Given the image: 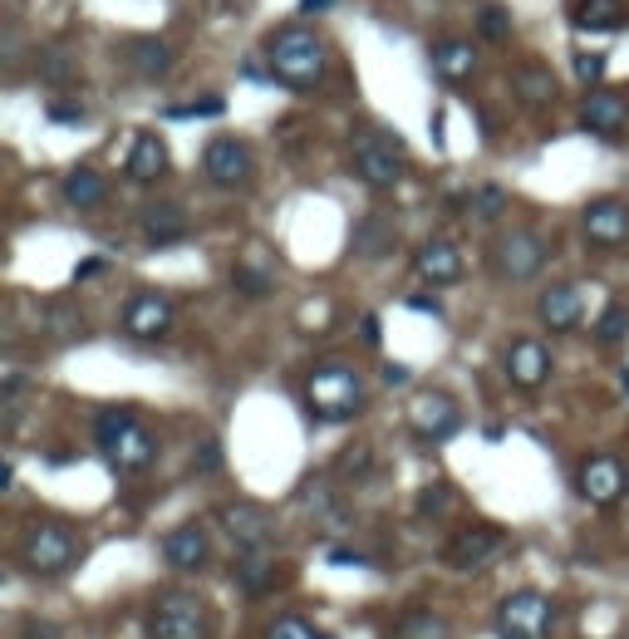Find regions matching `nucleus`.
I'll list each match as a JSON object with an SVG mask.
<instances>
[{"label":"nucleus","mask_w":629,"mask_h":639,"mask_svg":"<svg viewBox=\"0 0 629 639\" xmlns=\"http://www.w3.org/2000/svg\"><path fill=\"white\" fill-rule=\"evenodd\" d=\"M266 59H271L276 84H286V89H315V84L325 79V69H330L325 40H320L315 30H305V25L276 30L271 45H266Z\"/></svg>","instance_id":"1"},{"label":"nucleus","mask_w":629,"mask_h":639,"mask_svg":"<svg viewBox=\"0 0 629 639\" xmlns=\"http://www.w3.org/2000/svg\"><path fill=\"white\" fill-rule=\"evenodd\" d=\"M94 443H99L104 463L118 467V472H143L153 463V453H158L153 428L138 413H128V408H104L94 418Z\"/></svg>","instance_id":"2"},{"label":"nucleus","mask_w":629,"mask_h":639,"mask_svg":"<svg viewBox=\"0 0 629 639\" xmlns=\"http://www.w3.org/2000/svg\"><path fill=\"white\" fill-rule=\"evenodd\" d=\"M79 551H84V541H79V531L64 522H30L20 531V566L30 571V576H59V571H69L74 561H79Z\"/></svg>","instance_id":"3"},{"label":"nucleus","mask_w":629,"mask_h":639,"mask_svg":"<svg viewBox=\"0 0 629 639\" xmlns=\"http://www.w3.org/2000/svg\"><path fill=\"white\" fill-rule=\"evenodd\" d=\"M305 404L325 423H344V418H354L364 408V379L349 364H320L305 379Z\"/></svg>","instance_id":"4"},{"label":"nucleus","mask_w":629,"mask_h":639,"mask_svg":"<svg viewBox=\"0 0 629 639\" xmlns=\"http://www.w3.org/2000/svg\"><path fill=\"white\" fill-rule=\"evenodd\" d=\"M148 639H212V610L192 590H163L148 610Z\"/></svg>","instance_id":"5"},{"label":"nucleus","mask_w":629,"mask_h":639,"mask_svg":"<svg viewBox=\"0 0 629 639\" xmlns=\"http://www.w3.org/2000/svg\"><path fill=\"white\" fill-rule=\"evenodd\" d=\"M487 266L502 276V281H536V271L546 266V241L526 227H512V232H497L492 246H487Z\"/></svg>","instance_id":"6"},{"label":"nucleus","mask_w":629,"mask_h":639,"mask_svg":"<svg viewBox=\"0 0 629 639\" xmlns=\"http://www.w3.org/2000/svg\"><path fill=\"white\" fill-rule=\"evenodd\" d=\"M556 625V605L541 590H512L497 605V635L502 639H546Z\"/></svg>","instance_id":"7"},{"label":"nucleus","mask_w":629,"mask_h":639,"mask_svg":"<svg viewBox=\"0 0 629 639\" xmlns=\"http://www.w3.org/2000/svg\"><path fill=\"white\" fill-rule=\"evenodd\" d=\"M354 168L359 177L369 182V187H394L403 177V143L399 138H389V133H379V128H364V133H354Z\"/></svg>","instance_id":"8"},{"label":"nucleus","mask_w":629,"mask_h":639,"mask_svg":"<svg viewBox=\"0 0 629 639\" xmlns=\"http://www.w3.org/2000/svg\"><path fill=\"white\" fill-rule=\"evenodd\" d=\"M217 522H222V531L231 536V546H236L241 556H266L271 541H276L271 512L256 507V502H227V507H217Z\"/></svg>","instance_id":"9"},{"label":"nucleus","mask_w":629,"mask_h":639,"mask_svg":"<svg viewBox=\"0 0 629 639\" xmlns=\"http://www.w3.org/2000/svg\"><path fill=\"white\" fill-rule=\"evenodd\" d=\"M502 546H507V536L497 531V526H462L448 536V546H443V561L462 571V576H472V571H487L497 556H502Z\"/></svg>","instance_id":"10"},{"label":"nucleus","mask_w":629,"mask_h":639,"mask_svg":"<svg viewBox=\"0 0 629 639\" xmlns=\"http://www.w3.org/2000/svg\"><path fill=\"white\" fill-rule=\"evenodd\" d=\"M575 487H580L585 502H595V507H615V502L629 492V472H625V463L610 458V453H590L585 463L575 467Z\"/></svg>","instance_id":"11"},{"label":"nucleus","mask_w":629,"mask_h":639,"mask_svg":"<svg viewBox=\"0 0 629 639\" xmlns=\"http://www.w3.org/2000/svg\"><path fill=\"white\" fill-rule=\"evenodd\" d=\"M118 320H123V330L133 340H158L172 325V300L158 291H138V295H128V305H123Z\"/></svg>","instance_id":"12"},{"label":"nucleus","mask_w":629,"mask_h":639,"mask_svg":"<svg viewBox=\"0 0 629 639\" xmlns=\"http://www.w3.org/2000/svg\"><path fill=\"white\" fill-rule=\"evenodd\" d=\"M580 232L590 246H625L629 241V207L615 197H600L580 212Z\"/></svg>","instance_id":"13"},{"label":"nucleus","mask_w":629,"mask_h":639,"mask_svg":"<svg viewBox=\"0 0 629 639\" xmlns=\"http://www.w3.org/2000/svg\"><path fill=\"white\" fill-rule=\"evenodd\" d=\"M163 561L172 571H202L212 561V536L202 522H182L163 536Z\"/></svg>","instance_id":"14"},{"label":"nucleus","mask_w":629,"mask_h":639,"mask_svg":"<svg viewBox=\"0 0 629 639\" xmlns=\"http://www.w3.org/2000/svg\"><path fill=\"white\" fill-rule=\"evenodd\" d=\"M202 168H207V177L217 187H241L251 177V148L241 138H212L202 148Z\"/></svg>","instance_id":"15"},{"label":"nucleus","mask_w":629,"mask_h":639,"mask_svg":"<svg viewBox=\"0 0 629 639\" xmlns=\"http://www.w3.org/2000/svg\"><path fill=\"white\" fill-rule=\"evenodd\" d=\"M408 428L418 438H453L462 428V413L448 394H418L413 408H408Z\"/></svg>","instance_id":"16"},{"label":"nucleus","mask_w":629,"mask_h":639,"mask_svg":"<svg viewBox=\"0 0 629 639\" xmlns=\"http://www.w3.org/2000/svg\"><path fill=\"white\" fill-rule=\"evenodd\" d=\"M413 271H418L423 281H433V286H458V281H462V251L453 246V241L433 236V241H423V246H418Z\"/></svg>","instance_id":"17"},{"label":"nucleus","mask_w":629,"mask_h":639,"mask_svg":"<svg viewBox=\"0 0 629 639\" xmlns=\"http://www.w3.org/2000/svg\"><path fill=\"white\" fill-rule=\"evenodd\" d=\"M546 374H551V349L541 345V340H516L507 349V379H512L516 389H541L546 384Z\"/></svg>","instance_id":"18"},{"label":"nucleus","mask_w":629,"mask_h":639,"mask_svg":"<svg viewBox=\"0 0 629 639\" xmlns=\"http://www.w3.org/2000/svg\"><path fill=\"white\" fill-rule=\"evenodd\" d=\"M349 246H354V256L379 261V256H389V251L399 246V222H394L389 212H369V217H359V222H354Z\"/></svg>","instance_id":"19"},{"label":"nucleus","mask_w":629,"mask_h":639,"mask_svg":"<svg viewBox=\"0 0 629 639\" xmlns=\"http://www.w3.org/2000/svg\"><path fill=\"white\" fill-rule=\"evenodd\" d=\"M580 291L575 286H546L541 291V300H536V315H541V325L551 330V335H566V330H575L580 325Z\"/></svg>","instance_id":"20"},{"label":"nucleus","mask_w":629,"mask_h":639,"mask_svg":"<svg viewBox=\"0 0 629 639\" xmlns=\"http://www.w3.org/2000/svg\"><path fill=\"white\" fill-rule=\"evenodd\" d=\"M625 118H629V104L625 94H615V89H590L585 104H580V123L590 133H615Z\"/></svg>","instance_id":"21"},{"label":"nucleus","mask_w":629,"mask_h":639,"mask_svg":"<svg viewBox=\"0 0 629 639\" xmlns=\"http://www.w3.org/2000/svg\"><path fill=\"white\" fill-rule=\"evenodd\" d=\"M138 227H143V236H148L153 246H172V241L187 236V217H182V207H172V202H148V207L138 212Z\"/></svg>","instance_id":"22"},{"label":"nucleus","mask_w":629,"mask_h":639,"mask_svg":"<svg viewBox=\"0 0 629 639\" xmlns=\"http://www.w3.org/2000/svg\"><path fill=\"white\" fill-rule=\"evenodd\" d=\"M433 69H438V79H448V84H462V79H472V69H477V50H472V40H438L433 50Z\"/></svg>","instance_id":"23"},{"label":"nucleus","mask_w":629,"mask_h":639,"mask_svg":"<svg viewBox=\"0 0 629 639\" xmlns=\"http://www.w3.org/2000/svg\"><path fill=\"white\" fill-rule=\"evenodd\" d=\"M163 173H168V143L158 133H138L133 153H128V177L133 182H158Z\"/></svg>","instance_id":"24"},{"label":"nucleus","mask_w":629,"mask_h":639,"mask_svg":"<svg viewBox=\"0 0 629 639\" xmlns=\"http://www.w3.org/2000/svg\"><path fill=\"white\" fill-rule=\"evenodd\" d=\"M512 89L521 104H531V109H546L551 99H556V74L546 69V64H521L512 74Z\"/></svg>","instance_id":"25"},{"label":"nucleus","mask_w":629,"mask_h":639,"mask_svg":"<svg viewBox=\"0 0 629 639\" xmlns=\"http://www.w3.org/2000/svg\"><path fill=\"white\" fill-rule=\"evenodd\" d=\"M394 639H453V625L438 615V610H403L399 625H394Z\"/></svg>","instance_id":"26"},{"label":"nucleus","mask_w":629,"mask_h":639,"mask_svg":"<svg viewBox=\"0 0 629 639\" xmlns=\"http://www.w3.org/2000/svg\"><path fill=\"white\" fill-rule=\"evenodd\" d=\"M104 177L94 173V168H74V173L64 177V197H69V207H79V212H94L99 202H104Z\"/></svg>","instance_id":"27"},{"label":"nucleus","mask_w":629,"mask_h":639,"mask_svg":"<svg viewBox=\"0 0 629 639\" xmlns=\"http://www.w3.org/2000/svg\"><path fill=\"white\" fill-rule=\"evenodd\" d=\"M128 59H133V69H138L143 79H158L172 64V50L158 35H138V40H128Z\"/></svg>","instance_id":"28"},{"label":"nucleus","mask_w":629,"mask_h":639,"mask_svg":"<svg viewBox=\"0 0 629 639\" xmlns=\"http://www.w3.org/2000/svg\"><path fill=\"white\" fill-rule=\"evenodd\" d=\"M625 20V5L620 0H580L575 5V25L580 30H615Z\"/></svg>","instance_id":"29"},{"label":"nucleus","mask_w":629,"mask_h":639,"mask_svg":"<svg viewBox=\"0 0 629 639\" xmlns=\"http://www.w3.org/2000/svg\"><path fill=\"white\" fill-rule=\"evenodd\" d=\"M236 585H241L246 595H261V590L276 585V566H271L266 556H241V561H236Z\"/></svg>","instance_id":"30"},{"label":"nucleus","mask_w":629,"mask_h":639,"mask_svg":"<svg viewBox=\"0 0 629 639\" xmlns=\"http://www.w3.org/2000/svg\"><path fill=\"white\" fill-rule=\"evenodd\" d=\"M266 639H330V635L315 630L305 615H276V620L266 625Z\"/></svg>","instance_id":"31"},{"label":"nucleus","mask_w":629,"mask_h":639,"mask_svg":"<svg viewBox=\"0 0 629 639\" xmlns=\"http://www.w3.org/2000/svg\"><path fill=\"white\" fill-rule=\"evenodd\" d=\"M595 335H600L605 345H620V340H629V310L620 305V300H615V305H605V315H600Z\"/></svg>","instance_id":"32"},{"label":"nucleus","mask_w":629,"mask_h":639,"mask_svg":"<svg viewBox=\"0 0 629 639\" xmlns=\"http://www.w3.org/2000/svg\"><path fill=\"white\" fill-rule=\"evenodd\" d=\"M477 20H482V35H487V40H507V35H512V15H507L502 5H482Z\"/></svg>","instance_id":"33"},{"label":"nucleus","mask_w":629,"mask_h":639,"mask_svg":"<svg viewBox=\"0 0 629 639\" xmlns=\"http://www.w3.org/2000/svg\"><path fill=\"white\" fill-rule=\"evenodd\" d=\"M453 507V492L448 487H423L418 492V517H443Z\"/></svg>","instance_id":"34"},{"label":"nucleus","mask_w":629,"mask_h":639,"mask_svg":"<svg viewBox=\"0 0 629 639\" xmlns=\"http://www.w3.org/2000/svg\"><path fill=\"white\" fill-rule=\"evenodd\" d=\"M231 286L246 295H266L271 291V276H261L256 266H236V271H231Z\"/></svg>","instance_id":"35"},{"label":"nucleus","mask_w":629,"mask_h":639,"mask_svg":"<svg viewBox=\"0 0 629 639\" xmlns=\"http://www.w3.org/2000/svg\"><path fill=\"white\" fill-rule=\"evenodd\" d=\"M502 202H507L502 187H477V192H472V212H477V217H497Z\"/></svg>","instance_id":"36"},{"label":"nucleus","mask_w":629,"mask_h":639,"mask_svg":"<svg viewBox=\"0 0 629 639\" xmlns=\"http://www.w3.org/2000/svg\"><path fill=\"white\" fill-rule=\"evenodd\" d=\"M45 320H50V330H59V335H84V320H79V315H69L64 305H50V310H45Z\"/></svg>","instance_id":"37"},{"label":"nucleus","mask_w":629,"mask_h":639,"mask_svg":"<svg viewBox=\"0 0 629 639\" xmlns=\"http://www.w3.org/2000/svg\"><path fill=\"white\" fill-rule=\"evenodd\" d=\"M222 109H227V104H222V99L212 94V99H197V104H182V109H168V114H172V118H212V114H222Z\"/></svg>","instance_id":"38"},{"label":"nucleus","mask_w":629,"mask_h":639,"mask_svg":"<svg viewBox=\"0 0 629 639\" xmlns=\"http://www.w3.org/2000/svg\"><path fill=\"white\" fill-rule=\"evenodd\" d=\"M575 74H580L585 84H600V74H605V55H580V59H575Z\"/></svg>","instance_id":"39"},{"label":"nucleus","mask_w":629,"mask_h":639,"mask_svg":"<svg viewBox=\"0 0 629 639\" xmlns=\"http://www.w3.org/2000/svg\"><path fill=\"white\" fill-rule=\"evenodd\" d=\"M25 639H59V630L45 620H25Z\"/></svg>","instance_id":"40"},{"label":"nucleus","mask_w":629,"mask_h":639,"mask_svg":"<svg viewBox=\"0 0 629 639\" xmlns=\"http://www.w3.org/2000/svg\"><path fill=\"white\" fill-rule=\"evenodd\" d=\"M99 271H104V261H99V256H89V261H79V266H74V281H94Z\"/></svg>","instance_id":"41"},{"label":"nucleus","mask_w":629,"mask_h":639,"mask_svg":"<svg viewBox=\"0 0 629 639\" xmlns=\"http://www.w3.org/2000/svg\"><path fill=\"white\" fill-rule=\"evenodd\" d=\"M408 305L418 310V315H438L443 305H438V295H408Z\"/></svg>","instance_id":"42"},{"label":"nucleus","mask_w":629,"mask_h":639,"mask_svg":"<svg viewBox=\"0 0 629 639\" xmlns=\"http://www.w3.org/2000/svg\"><path fill=\"white\" fill-rule=\"evenodd\" d=\"M50 118H55V123H84V109H74V104H55Z\"/></svg>","instance_id":"43"},{"label":"nucleus","mask_w":629,"mask_h":639,"mask_svg":"<svg viewBox=\"0 0 629 639\" xmlns=\"http://www.w3.org/2000/svg\"><path fill=\"white\" fill-rule=\"evenodd\" d=\"M20 394H25V379H20V374L10 369V374H5V404H15Z\"/></svg>","instance_id":"44"},{"label":"nucleus","mask_w":629,"mask_h":639,"mask_svg":"<svg viewBox=\"0 0 629 639\" xmlns=\"http://www.w3.org/2000/svg\"><path fill=\"white\" fill-rule=\"evenodd\" d=\"M359 335H364V345H379V320L364 315V320H359Z\"/></svg>","instance_id":"45"},{"label":"nucleus","mask_w":629,"mask_h":639,"mask_svg":"<svg viewBox=\"0 0 629 639\" xmlns=\"http://www.w3.org/2000/svg\"><path fill=\"white\" fill-rule=\"evenodd\" d=\"M330 5H335V0H300V10H305V15H315V10H330Z\"/></svg>","instance_id":"46"}]
</instances>
